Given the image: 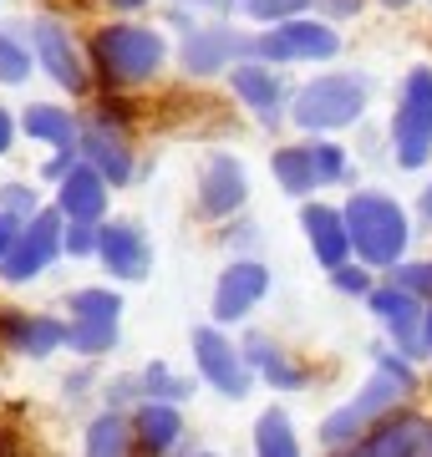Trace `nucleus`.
Wrapping results in <instances>:
<instances>
[{"instance_id": "nucleus-23", "label": "nucleus", "mask_w": 432, "mask_h": 457, "mask_svg": "<svg viewBox=\"0 0 432 457\" xmlns=\"http://www.w3.org/2000/svg\"><path fill=\"white\" fill-rule=\"evenodd\" d=\"M128 442H133V427L117 411H102L97 422L87 427V457H128Z\"/></svg>"}, {"instance_id": "nucleus-33", "label": "nucleus", "mask_w": 432, "mask_h": 457, "mask_svg": "<svg viewBox=\"0 0 432 457\" xmlns=\"http://www.w3.org/2000/svg\"><path fill=\"white\" fill-rule=\"evenodd\" d=\"M392 285L412 295H432V264H397L392 270Z\"/></svg>"}, {"instance_id": "nucleus-39", "label": "nucleus", "mask_w": 432, "mask_h": 457, "mask_svg": "<svg viewBox=\"0 0 432 457\" xmlns=\"http://www.w3.org/2000/svg\"><path fill=\"white\" fill-rule=\"evenodd\" d=\"M11 132H16V128H11V117H5V107H0V153H11Z\"/></svg>"}, {"instance_id": "nucleus-7", "label": "nucleus", "mask_w": 432, "mask_h": 457, "mask_svg": "<svg viewBox=\"0 0 432 457\" xmlns=\"http://www.w3.org/2000/svg\"><path fill=\"white\" fill-rule=\"evenodd\" d=\"M336 31L316 26V21H280L275 31H265L254 41V51L265 62H316V56H336Z\"/></svg>"}, {"instance_id": "nucleus-12", "label": "nucleus", "mask_w": 432, "mask_h": 457, "mask_svg": "<svg viewBox=\"0 0 432 457\" xmlns=\"http://www.w3.org/2000/svg\"><path fill=\"white\" fill-rule=\"evenodd\" d=\"M82 153L87 163L97 168L107 183H128L133 179V153H128V132L112 128L107 117H97V122H87L82 128Z\"/></svg>"}, {"instance_id": "nucleus-27", "label": "nucleus", "mask_w": 432, "mask_h": 457, "mask_svg": "<svg viewBox=\"0 0 432 457\" xmlns=\"http://www.w3.org/2000/svg\"><path fill=\"white\" fill-rule=\"evenodd\" d=\"M26 132L31 137H46V143H77V128H71V117L62 112V107H31L26 112Z\"/></svg>"}, {"instance_id": "nucleus-11", "label": "nucleus", "mask_w": 432, "mask_h": 457, "mask_svg": "<svg viewBox=\"0 0 432 457\" xmlns=\"http://www.w3.org/2000/svg\"><path fill=\"white\" fill-rule=\"evenodd\" d=\"M351 457H432V422L428 417H397L382 422L371 437L356 442Z\"/></svg>"}, {"instance_id": "nucleus-35", "label": "nucleus", "mask_w": 432, "mask_h": 457, "mask_svg": "<svg viewBox=\"0 0 432 457\" xmlns=\"http://www.w3.org/2000/svg\"><path fill=\"white\" fill-rule=\"evenodd\" d=\"M62 245H67L71 254H92V249L102 245V228H92V224H71L67 234H62Z\"/></svg>"}, {"instance_id": "nucleus-17", "label": "nucleus", "mask_w": 432, "mask_h": 457, "mask_svg": "<svg viewBox=\"0 0 432 457\" xmlns=\"http://www.w3.org/2000/svg\"><path fill=\"white\" fill-rule=\"evenodd\" d=\"M239 51H250L245 36L224 31V26H204V31H194L188 41H183V66L199 71V77H209V71H219V66H229Z\"/></svg>"}, {"instance_id": "nucleus-40", "label": "nucleus", "mask_w": 432, "mask_h": 457, "mask_svg": "<svg viewBox=\"0 0 432 457\" xmlns=\"http://www.w3.org/2000/svg\"><path fill=\"white\" fill-rule=\"evenodd\" d=\"M422 345H428V356H432V311H428V320H422Z\"/></svg>"}, {"instance_id": "nucleus-28", "label": "nucleus", "mask_w": 432, "mask_h": 457, "mask_svg": "<svg viewBox=\"0 0 432 457\" xmlns=\"http://www.w3.org/2000/svg\"><path fill=\"white\" fill-rule=\"evenodd\" d=\"M117 311H122V300L112 290H77L71 295V315L77 320H117Z\"/></svg>"}, {"instance_id": "nucleus-6", "label": "nucleus", "mask_w": 432, "mask_h": 457, "mask_svg": "<svg viewBox=\"0 0 432 457\" xmlns=\"http://www.w3.org/2000/svg\"><path fill=\"white\" fill-rule=\"evenodd\" d=\"M62 249V209L51 213V209H41L36 219H26V228H21V239H16V249L0 260V275L11 279V285H21V279H31V275H41L51 264V254Z\"/></svg>"}, {"instance_id": "nucleus-1", "label": "nucleus", "mask_w": 432, "mask_h": 457, "mask_svg": "<svg viewBox=\"0 0 432 457\" xmlns=\"http://www.w3.org/2000/svg\"><path fill=\"white\" fill-rule=\"evenodd\" d=\"M346 228H351V249L366 264H397L407 249V213L382 194H351L346 209Z\"/></svg>"}, {"instance_id": "nucleus-22", "label": "nucleus", "mask_w": 432, "mask_h": 457, "mask_svg": "<svg viewBox=\"0 0 432 457\" xmlns=\"http://www.w3.org/2000/svg\"><path fill=\"white\" fill-rule=\"evenodd\" d=\"M254 457H300V442L290 432V417L270 407L260 422H254Z\"/></svg>"}, {"instance_id": "nucleus-44", "label": "nucleus", "mask_w": 432, "mask_h": 457, "mask_svg": "<svg viewBox=\"0 0 432 457\" xmlns=\"http://www.w3.org/2000/svg\"><path fill=\"white\" fill-rule=\"evenodd\" d=\"M204 457H214V453H204Z\"/></svg>"}, {"instance_id": "nucleus-3", "label": "nucleus", "mask_w": 432, "mask_h": 457, "mask_svg": "<svg viewBox=\"0 0 432 457\" xmlns=\"http://www.w3.org/2000/svg\"><path fill=\"white\" fill-rule=\"evenodd\" d=\"M163 36L143 31V26H107V31L92 36V62L107 82H148L163 66Z\"/></svg>"}, {"instance_id": "nucleus-29", "label": "nucleus", "mask_w": 432, "mask_h": 457, "mask_svg": "<svg viewBox=\"0 0 432 457\" xmlns=\"http://www.w3.org/2000/svg\"><path fill=\"white\" fill-rule=\"evenodd\" d=\"M26 71H31L26 46H16L11 36H0V82H26Z\"/></svg>"}, {"instance_id": "nucleus-36", "label": "nucleus", "mask_w": 432, "mask_h": 457, "mask_svg": "<svg viewBox=\"0 0 432 457\" xmlns=\"http://www.w3.org/2000/svg\"><path fill=\"white\" fill-rule=\"evenodd\" d=\"M331 279L346 295H366V270H346V264H341V270H331Z\"/></svg>"}, {"instance_id": "nucleus-20", "label": "nucleus", "mask_w": 432, "mask_h": 457, "mask_svg": "<svg viewBox=\"0 0 432 457\" xmlns=\"http://www.w3.org/2000/svg\"><path fill=\"white\" fill-rule=\"evenodd\" d=\"M234 92L245 97V107H254V117H260V122H280L285 87H280V77H275L270 66H254V62L234 66Z\"/></svg>"}, {"instance_id": "nucleus-43", "label": "nucleus", "mask_w": 432, "mask_h": 457, "mask_svg": "<svg viewBox=\"0 0 432 457\" xmlns=\"http://www.w3.org/2000/svg\"><path fill=\"white\" fill-rule=\"evenodd\" d=\"M382 5H392V11H402V5H412V0H382Z\"/></svg>"}, {"instance_id": "nucleus-19", "label": "nucleus", "mask_w": 432, "mask_h": 457, "mask_svg": "<svg viewBox=\"0 0 432 457\" xmlns=\"http://www.w3.org/2000/svg\"><path fill=\"white\" fill-rule=\"evenodd\" d=\"M305 234H311V249L326 270H341L346 264V249H351V228H346V213L326 209V204H311L305 209Z\"/></svg>"}, {"instance_id": "nucleus-2", "label": "nucleus", "mask_w": 432, "mask_h": 457, "mask_svg": "<svg viewBox=\"0 0 432 457\" xmlns=\"http://www.w3.org/2000/svg\"><path fill=\"white\" fill-rule=\"evenodd\" d=\"M412 386H417L412 366H407V361H397V356H382V361H377V376L366 381V392L356 396V402H346L341 411H331V417H326V427H320V437L331 442V447L351 442L356 432H366V427L377 422L386 407H397V396L412 392Z\"/></svg>"}, {"instance_id": "nucleus-16", "label": "nucleus", "mask_w": 432, "mask_h": 457, "mask_svg": "<svg viewBox=\"0 0 432 457\" xmlns=\"http://www.w3.org/2000/svg\"><path fill=\"white\" fill-rule=\"evenodd\" d=\"M239 204H245V168L219 153V158H209V168H204L199 209L209 213V219H219V213H234Z\"/></svg>"}, {"instance_id": "nucleus-42", "label": "nucleus", "mask_w": 432, "mask_h": 457, "mask_svg": "<svg viewBox=\"0 0 432 457\" xmlns=\"http://www.w3.org/2000/svg\"><path fill=\"white\" fill-rule=\"evenodd\" d=\"M117 11H133V5H143V0H112Z\"/></svg>"}, {"instance_id": "nucleus-9", "label": "nucleus", "mask_w": 432, "mask_h": 457, "mask_svg": "<svg viewBox=\"0 0 432 457\" xmlns=\"http://www.w3.org/2000/svg\"><path fill=\"white\" fill-rule=\"evenodd\" d=\"M371 311L382 315V326L392 330V341H397L402 356H428V345H422V320H428L422 295L386 285V290H371Z\"/></svg>"}, {"instance_id": "nucleus-4", "label": "nucleus", "mask_w": 432, "mask_h": 457, "mask_svg": "<svg viewBox=\"0 0 432 457\" xmlns=\"http://www.w3.org/2000/svg\"><path fill=\"white\" fill-rule=\"evenodd\" d=\"M392 137H397V163L422 168L432 153V66H417L407 87H402L397 117H392Z\"/></svg>"}, {"instance_id": "nucleus-41", "label": "nucleus", "mask_w": 432, "mask_h": 457, "mask_svg": "<svg viewBox=\"0 0 432 457\" xmlns=\"http://www.w3.org/2000/svg\"><path fill=\"white\" fill-rule=\"evenodd\" d=\"M422 219L432 224V188H422Z\"/></svg>"}, {"instance_id": "nucleus-38", "label": "nucleus", "mask_w": 432, "mask_h": 457, "mask_svg": "<svg viewBox=\"0 0 432 457\" xmlns=\"http://www.w3.org/2000/svg\"><path fill=\"white\" fill-rule=\"evenodd\" d=\"M331 16H351V11H361V0H320Z\"/></svg>"}, {"instance_id": "nucleus-15", "label": "nucleus", "mask_w": 432, "mask_h": 457, "mask_svg": "<svg viewBox=\"0 0 432 457\" xmlns=\"http://www.w3.org/2000/svg\"><path fill=\"white\" fill-rule=\"evenodd\" d=\"M97 254H102V264H107L117 279H143L148 275V264H153L148 239H143V228L137 224H107L102 228Z\"/></svg>"}, {"instance_id": "nucleus-21", "label": "nucleus", "mask_w": 432, "mask_h": 457, "mask_svg": "<svg viewBox=\"0 0 432 457\" xmlns=\"http://www.w3.org/2000/svg\"><path fill=\"white\" fill-rule=\"evenodd\" d=\"M133 432L143 437V447H148V457H163L173 442H179V432H183V417L168 402H148V407H137V422H133Z\"/></svg>"}, {"instance_id": "nucleus-13", "label": "nucleus", "mask_w": 432, "mask_h": 457, "mask_svg": "<svg viewBox=\"0 0 432 457\" xmlns=\"http://www.w3.org/2000/svg\"><path fill=\"white\" fill-rule=\"evenodd\" d=\"M62 320H46V315H21V311H5L0 315V345L5 351H21V356H51L56 345L67 341Z\"/></svg>"}, {"instance_id": "nucleus-14", "label": "nucleus", "mask_w": 432, "mask_h": 457, "mask_svg": "<svg viewBox=\"0 0 432 457\" xmlns=\"http://www.w3.org/2000/svg\"><path fill=\"white\" fill-rule=\"evenodd\" d=\"M31 41H36V56H41V66H46L51 77H56L62 87H71V92H82L87 66H82V56H77V46H71V36L62 31L56 21H36Z\"/></svg>"}, {"instance_id": "nucleus-8", "label": "nucleus", "mask_w": 432, "mask_h": 457, "mask_svg": "<svg viewBox=\"0 0 432 457\" xmlns=\"http://www.w3.org/2000/svg\"><path fill=\"white\" fill-rule=\"evenodd\" d=\"M194 361H199L204 381H214L224 396H245L250 392V361H245V351H234L214 326L194 330Z\"/></svg>"}, {"instance_id": "nucleus-37", "label": "nucleus", "mask_w": 432, "mask_h": 457, "mask_svg": "<svg viewBox=\"0 0 432 457\" xmlns=\"http://www.w3.org/2000/svg\"><path fill=\"white\" fill-rule=\"evenodd\" d=\"M16 239H21V228H16V213H5L0 209V260L16 249Z\"/></svg>"}, {"instance_id": "nucleus-34", "label": "nucleus", "mask_w": 432, "mask_h": 457, "mask_svg": "<svg viewBox=\"0 0 432 457\" xmlns=\"http://www.w3.org/2000/svg\"><path fill=\"white\" fill-rule=\"evenodd\" d=\"M143 386L158 392V396H188V381H179L168 366H148V371H143Z\"/></svg>"}, {"instance_id": "nucleus-26", "label": "nucleus", "mask_w": 432, "mask_h": 457, "mask_svg": "<svg viewBox=\"0 0 432 457\" xmlns=\"http://www.w3.org/2000/svg\"><path fill=\"white\" fill-rule=\"evenodd\" d=\"M67 341H71V351H82V356H102V351L117 345V320H71Z\"/></svg>"}, {"instance_id": "nucleus-30", "label": "nucleus", "mask_w": 432, "mask_h": 457, "mask_svg": "<svg viewBox=\"0 0 432 457\" xmlns=\"http://www.w3.org/2000/svg\"><path fill=\"white\" fill-rule=\"evenodd\" d=\"M245 5H250V16H254V21H275V26H280V21L300 16L311 0H245Z\"/></svg>"}, {"instance_id": "nucleus-5", "label": "nucleus", "mask_w": 432, "mask_h": 457, "mask_svg": "<svg viewBox=\"0 0 432 457\" xmlns=\"http://www.w3.org/2000/svg\"><path fill=\"white\" fill-rule=\"evenodd\" d=\"M366 107V87L356 82V77H320V82L300 87L295 92V122L300 128H346V122H356Z\"/></svg>"}, {"instance_id": "nucleus-31", "label": "nucleus", "mask_w": 432, "mask_h": 457, "mask_svg": "<svg viewBox=\"0 0 432 457\" xmlns=\"http://www.w3.org/2000/svg\"><path fill=\"white\" fill-rule=\"evenodd\" d=\"M0 209L5 213H16V219H36V188H21V183H5L0 188Z\"/></svg>"}, {"instance_id": "nucleus-25", "label": "nucleus", "mask_w": 432, "mask_h": 457, "mask_svg": "<svg viewBox=\"0 0 432 457\" xmlns=\"http://www.w3.org/2000/svg\"><path fill=\"white\" fill-rule=\"evenodd\" d=\"M245 356H250L254 366L275 381V386H300V381H305V376H300V366H290V361H285V351H280V345H270L265 336H254Z\"/></svg>"}, {"instance_id": "nucleus-10", "label": "nucleus", "mask_w": 432, "mask_h": 457, "mask_svg": "<svg viewBox=\"0 0 432 457\" xmlns=\"http://www.w3.org/2000/svg\"><path fill=\"white\" fill-rule=\"evenodd\" d=\"M270 290V270L254 260H239L229 264L224 275H219V290H214V320L219 326H229V320H239V315L254 311V300Z\"/></svg>"}, {"instance_id": "nucleus-18", "label": "nucleus", "mask_w": 432, "mask_h": 457, "mask_svg": "<svg viewBox=\"0 0 432 457\" xmlns=\"http://www.w3.org/2000/svg\"><path fill=\"white\" fill-rule=\"evenodd\" d=\"M102 209H107V179L92 163L71 168L67 179H62V213H67L71 224H97Z\"/></svg>"}, {"instance_id": "nucleus-32", "label": "nucleus", "mask_w": 432, "mask_h": 457, "mask_svg": "<svg viewBox=\"0 0 432 457\" xmlns=\"http://www.w3.org/2000/svg\"><path fill=\"white\" fill-rule=\"evenodd\" d=\"M311 158H316L320 183H336L341 173H346V158H341V147L336 143H311Z\"/></svg>"}, {"instance_id": "nucleus-24", "label": "nucleus", "mask_w": 432, "mask_h": 457, "mask_svg": "<svg viewBox=\"0 0 432 457\" xmlns=\"http://www.w3.org/2000/svg\"><path fill=\"white\" fill-rule=\"evenodd\" d=\"M275 179H280L290 194H311V188L320 183L311 147H280V153H275Z\"/></svg>"}]
</instances>
